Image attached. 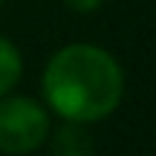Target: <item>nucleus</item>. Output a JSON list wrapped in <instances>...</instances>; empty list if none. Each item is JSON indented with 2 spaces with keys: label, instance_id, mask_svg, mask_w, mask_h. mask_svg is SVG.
Segmentation results:
<instances>
[{
  "label": "nucleus",
  "instance_id": "1",
  "mask_svg": "<svg viewBox=\"0 0 156 156\" xmlns=\"http://www.w3.org/2000/svg\"><path fill=\"white\" fill-rule=\"evenodd\" d=\"M124 93V73L107 49L69 44L44 69V98L64 122L93 124L110 116Z\"/></svg>",
  "mask_w": 156,
  "mask_h": 156
},
{
  "label": "nucleus",
  "instance_id": "2",
  "mask_svg": "<svg viewBox=\"0 0 156 156\" xmlns=\"http://www.w3.org/2000/svg\"><path fill=\"white\" fill-rule=\"evenodd\" d=\"M49 136V113L26 95H0V153H32Z\"/></svg>",
  "mask_w": 156,
  "mask_h": 156
},
{
  "label": "nucleus",
  "instance_id": "3",
  "mask_svg": "<svg viewBox=\"0 0 156 156\" xmlns=\"http://www.w3.org/2000/svg\"><path fill=\"white\" fill-rule=\"evenodd\" d=\"M93 136L81 122H64L52 136V156H93Z\"/></svg>",
  "mask_w": 156,
  "mask_h": 156
},
{
  "label": "nucleus",
  "instance_id": "4",
  "mask_svg": "<svg viewBox=\"0 0 156 156\" xmlns=\"http://www.w3.org/2000/svg\"><path fill=\"white\" fill-rule=\"evenodd\" d=\"M20 73H23V58L17 46L0 35V95L15 90V84L20 81Z\"/></svg>",
  "mask_w": 156,
  "mask_h": 156
},
{
  "label": "nucleus",
  "instance_id": "5",
  "mask_svg": "<svg viewBox=\"0 0 156 156\" xmlns=\"http://www.w3.org/2000/svg\"><path fill=\"white\" fill-rule=\"evenodd\" d=\"M64 3H67L73 12H95L104 0H64Z\"/></svg>",
  "mask_w": 156,
  "mask_h": 156
}]
</instances>
